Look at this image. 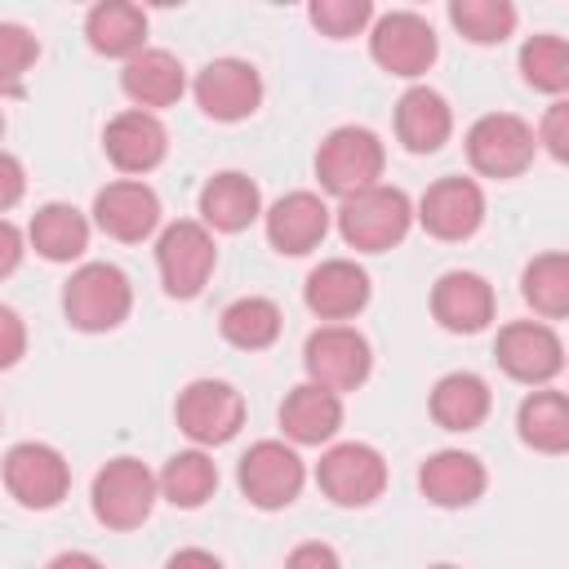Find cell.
<instances>
[{"label":"cell","mask_w":569,"mask_h":569,"mask_svg":"<svg viewBox=\"0 0 569 569\" xmlns=\"http://www.w3.org/2000/svg\"><path fill=\"white\" fill-rule=\"evenodd\" d=\"M413 227V204L400 187H365L338 204V236L360 253H382L400 244Z\"/></svg>","instance_id":"cell-2"},{"label":"cell","mask_w":569,"mask_h":569,"mask_svg":"<svg viewBox=\"0 0 569 569\" xmlns=\"http://www.w3.org/2000/svg\"><path fill=\"white\" fill-rule=\"evenodd\" d=\"M36 36L22 22H0V93H22V80L36 67Z\"/></svg>","instance_id":"cell-35"},{"label":"cell","mask_w":569,"mask_h":569,"mask_svg":"<svg viewBox=\"0 0 569 569\" xmlns=\"http://www.w3.org/2000/svg\"><path fill=\"white\" fill-rule=\"evenodd\" d=\"M156 493H160V485H156V476H151L147 462H138V458H111L107 467H98L93 489H89V502H93L98 525L124 533V529H138L151 516Z\"/></svg>","instance_id":"cell-5"},{"label":"cell","mask_w":569,"mask_h":569,"mask_svg":"<svg viewBox=\"0 0 569 569\" xmlns=\"http://www.w3.org/2000/svg\"><path fill=\"white\" fill-rule=\"evenodd\" d=\"M258 213H262V191L240 169H222L200 187V222L209 231H227V236L244 231Z\"/></svg>","instance_id":"cell-24"},{"label":"cell","mask_w":569,"mask_h":569,"mask_svg":"<svg viewBox=\"0 0 569 569\" xmlns=\"http://www.w3.org/2000/svg\"><path fill=\"white\" fill-rule=\"evenodd\" d=\"M164 569H222V560L213 551H204V547H182V551H173L164 560Z\"/></svg>","instance_id":"cell-42"},{"label":"cell","mask_w":569,"mask_h":569,"mask_svg":"<svg viewBox=\"0 0 569 569\" xmlns=\"http://www.w3.org/2000/svg\"><path fill=\"white\" fill-rule=\"evenodd\" d=\"M520 76L529 89L560 98L569 89V44L560 36H529L520 44Z\"/></svg>","instance_id":"cell-33"},{"label":"cell","mask_w":569,"mask_h":569,"mask_svg":"<svg viewBox=\"0 0 569 569\" xmlns=\"http://www.w3.org/2000/svg\"><path fill=\"white\" fill-rule=\"evenodd\" d=\"M18 262H22V231L9 218H0V280L13 276Z\"/></svg>","instance_id":"cell-41"},{"label":"cell","mask_w":569,"mask_h":569,"mask_svg":"<svg viewBox=\"0 0 569 569\" xmlns=\"http://www.w3.org/2000/svg\"><path fill=\"white\" fill-rule=\"evenodd\" d=\"M93 222H98V231H107L111 240L138 244V240H147V236L160 227V196H156L147 182H138V178L107 182V187L93 196Z\"/></svg>","instance_id":"cell-17"},{"label":"cell","mask_w":569,"mask_h":569,"mask_svg":"<svg viewBox=\"0 0 569 569\" xmlns=\"http://www.w3.org/2000/svg\"><path fill=\"white\" fill-rule=\"evenodd\" d=\"M173 418H178V431L196 449L227 445L244 427V396L231 382H222V378H196V382H187L178 391Z\"/></svg>","instance_id":"cell-7"},{"label":"cell","mask_w":569,"mask_h":569,"mask_svg":"<svg viewBox=\"0 0 569 569\" xmlns=\"http://www.w3.org/2000/svg\"><path fill=\"white\" fill-rule=\"evenodd\" d=\"M213 262H218L213 231L196 218L169 222L156 240V267H160V284L169 298H196L209 284Z\"/></svg>","instance_id":"cell-6"},{"label":"cell","mask_w":569,"mask_h":569,"mask_svg":"<svg viewBox=\"0 0 569 569\" xmlns=\"http://www.w3.org/2000/svg\"><path fill=\"white\" fill-rule=\"evenodd\" d=\"M27 240L40 258L49 262H76L84 249H89V218L76 209V204H62V200H49L31 213V227H27Z\"/></svg>","instance_id":"cell-27"},{"label":"cell","mask_w":569,"mask_h":569,"mask_svg":"<svg viewBox=\"0 0 569 569\" xmlns=\"http://www.w3.org/2000/svg\"><path fill=\"white\" fill-rule=\"evenodd\" d=\"M4 489L22 502V507H31V511H49V507H58L62 498H67V489H71V467H67V458L53 449V445H44V440H22V445H13L9 453H4Z\"/></svg>","instance_id":"cell-13"},{"label":"cell","mask_w":569,"mask_h":569,"mask_svg":"<svg viewBox=\"0 0 569 569\" xmlns=\"http://www.w3.org/2000/svg\"><path fill=\"white\" fill-rule=\"evenodd\" d=\"M22 191H27V173H22V160L18 156H9L4 147H0V218L22 200Z\"/></svg>","instance_id":"cell-39"},{"label":"cell","mask_w":569,"mask_h":569,"mask_svg":"<svg viewBox=\"0 0 569 569\" xmlns=\"http://www.w3.org/2000/svg\"><path fill=\"white\" fill-rule=\"evenodd\" d=\"M0 138H4V111H0Z\"/></svg>","instance_id":"cell-45"},{"label":"cell","mask_w":569,"mask_h":569,"mask_svg":"<svg viewBox=\"0 0 569 569\" xmlns=\"http://www.w3.org/2000/svg\"><path fill=\"white\" fill-rule=\"evenodd\" d=\"M218 329H222V338H227L231 347H240V351H262V347H271V342L280 338V307H276L271 298H258V293L236 298V302L222 307Z\"/></svg>","instance_id":"cell-31"},{"label":"cell","mask_w":569,"mask_h":569,"mask_svg":"<svg viewBox=\"0 0 569 569\" xmlns=\"http://www.w3.org/2000/svg\"><path fill=\"white\" fill-rule=\"evenodd\" d=\"M369 53H373V62L382 71H391L400 80H418L436 62L440 44H436V31H431V22L422 13L391 9V13L373 18V27H369Z\"/></svg>","instance_id":"cell-11"},{"label":"cell","mask_w":569,"mask_h":569,"mask_svg":"<svg viewBox=\"0 0 569 569\" xmlns=\"http://www.w3.org/2000/svg\"><path fill=\"white\" fill-rule=\"evenodd\" d=\"M516 431L533 453H565L569 449V400L565 391L538 387L516 409Z\"/></svg>","instance_id":"cell-29"},{"label":"cell","mask_w":569,"mask_h":569,"mask_svg":"<svg viewBox=\"0 0 569 569\" xmlns=\"http://www.w3.org/2000/svg\"><path fill=\"white\" fill-rule=\"evenodd\" d=\"M302 302H307L311 316H320L329 325H342V320H351L369 307V271L351 258H325L320 267L307 271Z\"/></svg>","instance_id":"cell-16"},{"label":"cell","mask_w":569,"mask_h":569,"mask_svg":"<svg viewBox=\"0 0 569 569\" xmlns=\"http://www.w3.org/2000/svg\"><path fill=\"white\" fill-rule=\"evenodd\" d=\"M156 485H160V498L164 502H173L182 511H196V507H204L213 498L218 467H213V458L204 449H182V453H173L164 462V471L156 476Z\"/></svg>","instance_id":"cell-30"},{"label":"cell","mask_w":569,"mask_h":569,"mask_svg":"<svg viewBox=\"0 0 569 569\" xmlns=\"http://www.w3.org/2000/svg\"><path fill=\"white\" fill-rule=\"evenodd\" d=\"M316 485L329 502L338 507H369L387 489V462L373 445L365 440H342L329 445L316 462Z\"/></svg>","instance_id":"cell-8"},{"label":"cell","mask_w":569,"mask_h":569,"mask_svg":"<svg viewBox=\"0 0 569 569\" xmlns=\"http://www.w3.org/2000/svg\"><path fill=\"white\" fill-rule=\"evenodd\" d=\"M489 405H493L489 382L480 373H467V369L445 373L431 387V418L445 431H471V427H480L489 418Z\"/></svg>","instance_id":"cell-28"},{"label":"cell","mask_w":569,"mask_h":569,"mask_svg":"<svg viewBox=\"0 0 569 569\" xmlns=\"http://www.w3.org/2000/svg\"><path fill=\"white\" fill-rule=\"evenodd\" d=\"M44 569H107L98 556H89V551H62V556H53Z\"/></svg>","instance_id":"cell-43"},{"label":"cell","mask_w":569,"mask_h":569,"mask_svg":"<svg viewBox=\"0 0 569 569\" xmlns=\"http://www.w3.org/2000/svg\"><path fill=\"white\" fill-rule=\"evenodd\" d=\"M498 369L525 387H547L565 369V342L547 320H511L493 342Z\"/></svg>","instance_id":"cell-12"},{"label":"cell","mask_w":569,"mask_h":569,"mask_svg":"<svg viewBox=\"0 0 569 569\" xmlns=\"http://www.w3.org/2000/svg\"><path fill=\"white\" fill-rule=\"evenodd\" d=\"M302 369H307V382H316L333 396L356 391L373 369L369 338L356 325H320L302 342Z\"/></svg>","instance_id":"cell-4"},{"label":"cell","mask_w":569,"mask_h":569,"mask_svg":"<svg viewBox=\"0 0 569 569\" xmlns=\"http://www.w3.org/2000/svg\"><path fill=\"white\" fill-rule=\"evenodd\" d=\"M307 18H311V27L320 36L347 40V36H360L373 22V4L369 0H311Z\"/></svg>","instance_id":"cell-36"},{"label":"cell","mask_w":569,"mask_h":569,"mask_svg":"<svg viewBox=\"0 0 569 569\" xmlns=\"http://www.w3.org/2000/svg\"><path fill=\"white\" fill-rule=\"evenodd\" d=\"M133 284L116 262H80L62 284V316L80 333H107L129 320Z\"/></svg>","instance_id":"cell-1"},{"label":"cell","mask_w":569,"mask_h":569,"mask_svg":"<svg viewBox=\"0 0 569 569\" xmlns=\"http://www.w3.org/2000/svg\"><path fill=\"white\" fill-rule=\"evenodd\" d=\"M27 356V325L13 307L0 302V369H13Z\"/></svg>","instance_id":"cell-38"},{"label":"cell","mask_w":569,"mask_h":569,"mask_svg":"<svg viewBox=\"0 0 569 569\" xmlns=\"http://www.w3.org/2000/svg\"><path fill=\"white\" fill-rule=\"evenodd\" d=\"M120 89L129 93V102L138 111H160V107H173L182 93H187V71L182 62L169 53V49H142L124 62L120 71Z\"/></svg>","instance_id":"cell-22"},{"label":"cell","mask_w":569,"mask_h":569,"mask_svg":"<svg viewBox=\"0 0 569 569\" xmlns=\"http://www.w3.org/2000/svg\"><path fill=\"white\" fill-rule=\"evenodd\" d=\"M449 133H453V111H449L445 93H436L427 84H413V89L400 93V102H396V138H400L405 151L431 156V151H440L449 142Z\"/></svg>","instance_id":"cell-23"},{"label":"cell","mask_w":569,"mask_h":569,"mask_svg":"<svg viewBox=\"0 0 569 569\" xmlns=\"http://www.w3.org/2000/svg\"><path fill=\"white\" fill-rule=\"evenodd\" d=\"M431 316L449 333H480L493 320V284L480 271H445L431 284Z\"/></svg>","instance_id":"cell-19"},{"label":"cell","mask_w":569,"mask_h":569,"mask_svg":"<svg viewBox=\"0 0 569 569\" xmlns=\"http://www.w3.org/2000/svg\"><path fill=\"white\" fill-rule=\"evenodd\" d=\"M520 298L542 320H560L569 311V258L565 253H538L520 271Z\"/></svg>","instance_id":"cell-32"},{"label":"cell","mask_w":569,"mask_h":569,"mask_svg":"<svg viewBox=\"0 0 569 569\" xmlns=\"http://www.w3.org/2000/svg\"><path fill=\"white\" fill-rule=\"evenodd\" d=\"M102 151L120 173H151L169 151V133H164L160 116L129 107V111L111 116V124L102 129Z\"/></svg>","instance_id":"cell-18"},{"label":"cell","mask_w":569,"mask_h":569,"mask_svg":"<svg viewBox=\"0 0 569 569\" xmlns=\"http://www.w3.org/2000/svg\"><path fill=\"white\" fill-rule=\"evenodd\" d=\"M382 164H387V147L365 124H338L333 133H325V142L316 151V178L338 200H347L365 187H378Z\"/></svg>","instance_id":"cell-3"},{"label":"cell","mask_w":569,"mask_h":569,"mask_svg":"<svg viewBox=\"0 0 569 569\" xmlns=\"http://www.w3.org/2000/svg\"><path fill=\"white\" fill-rule=\"evenodd\" d=\"M533 124L511 111H489L467 129V160L485 178H520L533 164Z\"/></svg>","instance_id":"cell-9"},{"label":"cell","mask_w":569,"mask_h":569,"mask_svg":"<svg viewBox=\"0 0 569 569\" xmlns=\"http://www.w3.org/2000/svg\"><path fill=\"white\" fill-rule=\"evenodd\" d=\"M236 480H240V493L258 511H280V507H289L302 493L307 467H302V458H298L293 445H284V440H258V445L244 449Z\"/></svg>","instance_id":"cell-10"},{"label":"cell","mask_w":569,"mask_h":569,"mask_svg":"<svg viewBox=\"0 0 569 569\" xmlns=\"http://www.w3.org/2000/svg\"><path fill=\"white\" fill-rule=\"evenodd\" d=\"M431 569H458V565H431Z\"/></svg>","instance_id":"cell-44"},{"label":"cell","mask_w":569,"mask_h":569,"mask_svg":"<svg viewBox=\"0 0 569 569\" xmlns=\"http://www.w3.org/2000/svg\"><path fill=\"white\" fill-rule=\"evenodd\" d=\"M533 142H542L551 151V160H569V102H551L542 124L533 129Z\"/></svg>","instance_id":"cell-37"},{"label":"cell","mask_w":569,"mask_h":569,"mask_svg":"<svg viewBox=\"0 0 569 569\" xmlns=\"http://www.w3.org/2000/svg\"><path fill=\"white\" fill-rule=\"evenodd\" d=\"M262 218H267V240H271V249L289 253V258L311 253V249L329 236V204H325L316 191H289V196H280Z\"/></svg>","instance_id":"cell-20"},{"label":"cell","mask_w":569,"mask_h":569,"mask_svg":"<svg viewBox=\"0 0 569 569\" xmlns=\"http://www.w3.org/2000/svg\"><path fill=\"white\" fill-rule=\"evenodd\" d=\"M284 569H342V560L329 542H298L284 556Z\"/></svg>","instance_id":"cell-40"},{"label":"cell","mask_w":569,"mask_h":569,"mask_svg":"<svg viewBox=\"0 0 569 569\" xmlns=\"http://www.w3.org/2000/svg\"><path fill=\"white\" fill-rule=\"evenodd\" d=\"M84 36H89V49L102 53V58H133L147 49V13L129 0H102L89 9L84 18Z\"/></svg>","instance_id":"cell-26"},{"label":"cell","mask_w":569,"mask_h":569,"mask_svg":"<svg viewBox=\"0 0 569 569\" xmlns=\"http://www.w3.org/2000/svg\"><path fill=\"white\" fill-rule=\"evenodd\" d=\"M191 93H196V107L209 120L236 124V120H249L258 111V102H262V76L244 58H213V62H204L196 71Z\"/></svg>","instance_id":"cell-14"},{"label":"cell","mask_w":569,"mask_h":569,"mask_svg":"<svg viewBox=\"0 0 569 569\" xmlns=\"http://www.w3.org/2000/svg\"><path fill=\"white\" fill-rule=\"evenodd\" d=\"M413 218H418L422 231L436 236V240H467V236H476L480 222H485V191H480L476 178H458V173L436 178V182L422 191Z\"/></svg>","instance_id":"cell-15"},{"label":"cell","mask_w":569,"mask_h":569,"mask_svg":"<svg viewBox=\"0 0 569 569\" xmlns=\"http://www.w3.org/2000/svg\"><path fill=\"white\" fill-rule=\"evenodd\" d=\"M338 427H342V396L316 382H298L280 405V431L289 445H325L338 436Z\"/></svg>","instance_id":"cell-25"},{"label":"cell","mask_w":569,"mask_h":569,"mask_svg":"<svg viewBox=\"0 0 569 569\" xmlns=\"http://www.w3.org/2000/svg\"><path fill=\"white\" fill-rule=\"evenodd\" d=\"M489 485V471L476 453L467 449H440L418 467V489L427 502L453 511V507H471Z\"/></svg>","instance_id":"cell-21"},{"label":"cell","mask_w":569,"mask_h":569,"mask_svg":"<svg viewBox=\"0 0 569 569\" xmlns=\"http://www.w3.org/2000/svg\"><path fill=\"white\" fill-rule=\"evenodd\" d=\"M449 22L471 44H502L516 31V4L511 0H453Z\"/></svg>","instance_id":"cell-34"}]
</instances>
